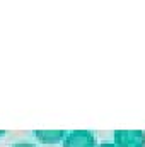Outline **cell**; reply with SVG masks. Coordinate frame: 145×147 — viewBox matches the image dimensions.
I'll use <instances>...</instances> for the list:
<instances>
[{
	"instance_id": "6da1fadb",
	"label": "cell",
	"mask_w": 145,
	"mask_h": 147,
	"mask_svg": "<svg viewBox=\"0 0 145 147\" xmlns=\"http://www.w3.org/2000/svg\"><path fill=\"white\" fill-rule=\"evenodd\" d=\"M116 147H144L145 132L144 130H116L114 132Z\"/></svg>"
},
{
	"instance_id": "7a4b0ae2",
	"label": "cell",
	"mask_w": 145,
	"mask_h": 147,
	"mask_svg": "<svg viewBox=\"0 0 145 147\" xmlns=\"http://www.w3.org/2000/svg\"><path fill=\"white\" fill-rule=\"evenodd\" d=\"M63 147H96V135L91 130H73L63 137Z\"/></svg>"
},
{
	"instance_id": "8992f818",
	"label": "cell",
	"mask_w": 145,
	"mask_h": 147,
	"mask_svg": "<svg viewBox=\"0 0 145 147\" xmlns=\"http://www.w3.org/2000/svg\"><path fill=\"white\" fill-rule=\"evenodd\" d=\"M0 135H3V132H0Z\"/></svg>"
},
{
	"instance_id": "277c9868",
	"label": "cell",
	"mask_w": 145,
	"mask_h": 147,
	"mask_svg": "<svg viewBox=\"0 0 145 147\" xmlns=\"http://www.w3.org/2000/svg\"><path fill=\"white\" fill-rule=\"evenodd\" d=\"M12 147H36V146L31 144V142H17V144H14Z\"/></svg>"
},
{
	"instance_id": "5b68a950",
	"label": "cell",
	"mask_w": 145,
	"mask_h": 147,
	"mask_svg": "<svg viewBox=\"0 0 145 147\" xmlns=\"http://www.w3.org/2000/svg\"><path fill=\"white\" fill-rule=\"evenodd\" d=\"M97 147H116V146H114L113 142H108V140H104V142H101V144H99Z\"/></svg>"
},
{
	"instance_id": "3957f363",
	"label": "cell",
	"mask_w": 145,
	"mask_h": 147,
	"mask_svg": "<svg viewBox=\"0 0 145 147\" xmlns=\"http://www.w3.org/2000/svg\"><path fill=\"white\" fill-rule=\"evenodd\" d=\"M34 135L44 144H56L65 137V132L63 130H36Z\"/></svg>"
}]
</instances>
